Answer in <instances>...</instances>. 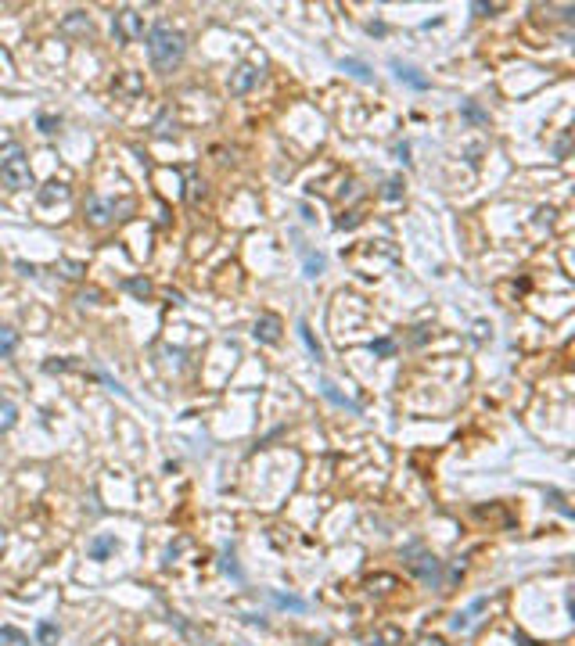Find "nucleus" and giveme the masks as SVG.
I'll use <instances>...</instances> for the list:
<instances>
[{
	"instance_id": "29",
	"label": "nucleus",
	"mask_w": 575,
	"mask_h": 646,
	"mask_svg": "<svg viewBox=\"0 0 575 646\" xmlns=\"http://www.w3.org/2000/svg\"><path fill=\"white\" fill-rule=\"evenodd\" d=\"M367 33H371V36H385V25H381V22H371Z\"/></svg>"
},
{
	"instance_id": "18",
	"label": "nucleus",
	"mask_w": 575,
	"mask_h": 646,
	"mask_svg": "<svg viewBox=\"0 0 575 646\" xmlns=\"http://www.w3.org/2000/svg\"><path fill=\"white\" fill-rule=\"evenodd\" d=\"M324 255H317V252H302V269H306V276L313 281V276H320L324 273Z\"/></svg>"
},
{
	"instance_id": "13",
	"label": "nucleus",
	"mask_w": 575,
	"mask_h": 646,
	"mask_svg": "<svg viewBox=\"0 0 575 646\" xmlns=\"http://www.w3.org/2000/svg\"><path fill=\"white\" fill-rule=\"evenodd\" d=\"M58 639H62V628L54 621H37V642L40 646H58Z\"/></svg>"
},
{
	"instance_id": "8",
	"label": "nucleus",
	"mask_w": 575,
	"mask_h": 646,
	"mask_svg": "<svg viewBox=\"0 0 575 646\" xmlns=\"http://www.w3.org/2000/svg\"><path fill=\"white\" fill-rule=\"evenodd\" d=\"M388 69L396 72V79H399V83H407V86H414V90H428V76H421L414 65H403L399 58H392V61H388Z\"/></svg>"
},
{
	"instance_id": "3",
	"label": "nucleus",
	"mask_w": 575,
	"mask_h": 646,
	"mask_svg": "<svg viewBox=\"0 0 575 646\" xmlns=\"http://www.w3.org/2000/svg\"><path fill=\"white\" fill-rule=\"evenodd\" d=\"M112 36H115V43H133L137 36H144V22H140V15H137L133 8L115 11V15H112Z\"/></svg>"
},
{
	"instance_id": "10",
	"label": "nucleus",
	"mask_w": 575,
	"mask_h": 646,
	"mask_svg": "<svg viewBox=\"0 0 575 646\" xmlns=\"http://www.w3.org/2000/svg\"><path fill=\"white\" fill-rule=\"evenodd\" d=\"M86 553H90V560H108L115 553V535H94L86 542Z\"/></svg>"
},
{
	"instance_id": "26",
	"label": "nucleus",
	"mask_w": 575,
	"mask_h": 646,
	"mask_svg": "<svg viewBox=\"0 0 575 646\" xmlns=\"http://www.w3.org/2000/svg\"><path fill=\"white\" fill-rule=\"evenodd\" d=\"M37 122H40V130H44V133H54V130H58V119H51V115H40Z\"/></svg>"
},
{
	"instance_id": "11",
	"label": "nucleus",
	"mask_w": 575,
	"mask_h": 646,
	"mask_svg": "<svg viewBox=\"0 0 575 646\" xmlns=\"http://www.w3.org/2000/svg\"><path fill=\"white\" fill-rule=\"evenodd\" d=\"M338 69H342V72H349V76H352V79H359V83H374L371 65H367V61H359V58H342V61H338Z\"/></svg>"
},
{
	"instance_id": "31",
	"label": "nucleus",
	"mask_w": 575,
	"mask_h": 646,
	"mask_svg": "<svg viewBox=\"0 0 575 646\" xmlns=\"http://www.w3.org/2000/svg\"><path fill=\"white\" fill-rule=\"evenodd\" d=\"M396 155H399V162H410V159H407V155H410V147H407V144H399V147H396Z\"/></svg>"
},
{
	"instance_id": "16",
	"label": "nucleus",
	"mask_w": 575,
	"mask_h": 646,
	"mask_svg": "<svg viewBox=\"0 0 575 646\" xmlns=\"http://www.w3.org/2000/svg\"><path fill=\"white\" fill-rule=\"evenodd\" d=\"M298 337H302V345H306V349H310V356H313V359L320 363V359H324V349H320V342H317V337L310 334V323H306V320H302V323H298Z\"/></svg>"
},
{
	"instance_id": "7",
	"label": "nucleus",
	"mask_w": 575,
	"mask_h": 646,
	"mask_svg": "<svg viewBox=\"0 0 575 646\" xmlns=\"http://www.w3.org/2000/svg\"><path fill=\"white\" fill-rule=\"evenodd\" d=\"M256 83H259V72L252 65H237L230 72V79H227V90H230V94H249Z\"/></svg>"
},
{
	"instance_id": "15",
	"label": "nucleus",
	"mask_w": 575,
	"mask_h": 646,
	"mask_svg": "<svg viewBox=\"0 0 575 646\" xmlns=\"http://www.w3.org/2000/svg\"><path fill=\"white\" fill-rule=\"evenodd\" d=\"M15 420H18V406L11 403V398H0V435H4V431H11Z\"/></svg>"
},
{
	"instance_id": "23",
	"label": "nucleus",
	"mask_w": 575,
	"mask_h": 646,
	"mask_svg": "<svg viewBox=\"0 0 575 646\" xmlns=\"http://www.w3.org/2000/svg\"><path fill=\"white\" fill-rule=\"evenodd\" d=\"M385 198H388V201H399V198H403V180H399V176H392V180L385 183Z\"/></svg>"
},
{
	"instance_id": "27",
	"label": "nucleus",
	"mask_w": 575,
	"mask_h": 646,
	"mask_svg": "<svg viewBox=\"0 0 575 646\" xmlns=\"http://www.w3.org/2000/svg\"><path fill=\"white\" fill-rule=\"evenodd\" d=\"M62 269H65V276H72V281H76V276H83V266L79 262H62Z\"/></svg>"
},
{
	"instance_id": "4",
	"label": "nucleus",
	"mask_w": 575,
	"mask_h": 646,
	"mask_svg": "<svg viewBox=\"0 0 575 646\" xmlns=\"http://www.w3.org/2000/svg\"><path fill=\"white\" fill-rule=\"evenodd\" d=\"M281 330H284L281 316H274V313H263V316L256 320V327H252V337H256L259 345H277V342H281Z\"/></svg>"
},
{
	"instance_id": "17",
	"label": "nucleus",
	"mask_w": 575,
	"mask_h": 646,
	"mask_svg": "<svg viewBox=\"0 0 575 646\" xmlns=\"http://www.w3.org/2000/svg\"><path fill=\"white\" fill-rule=\"evenodd\" d=\"M15 349H18V330H11V327H0V359L15 356Z\"/></svg>"
},
{
	"instance_id": "12",
	"label": "nucleus",
	"mask_w": 575,
	"mask_h": 646,
	"mask_svg": "<svg viewBox=\"0 0 575 646\" xmlns=\"http://www.w3.org/2000/svg\"><path fill=\"white\" fill-rule=\"evenodd\" d=\"M461 119L471 122V126H486V122H489V112L478 108L475 101H461Z\"/></svg>"
},
{
	"instance_id": "6",
	"label": "nucleus",
	"mask_w": 575,
	"mask_h": 646,
	"mask_svg": "<svg viewBox=\"0 0 575 646\" xmlns=\"http://www.w3.org/2000/svg\"><path fill=\"white\" fill-rule=\"evenodd\" d=\"M86 220L94 223V227H108V223L115 220V201H108V198H90V201H86Z\"/></svg>"
},
{
	"instance_id": "25",
	"label": "nucleus",
	"mask_w": 575,
	"mask_h": 646,
	"mask_svg": "<svg viewBox=\"0 0 575 646\" xmlns=\"http://www.w3.org/2000/svg\"><path fill=\"white\" fill-rule=\"evenodd\" d=\"M65 29H83V33H90V18L72 11V18H65Z\"/></svg>"
},
{
	"instance_id": "28",
	"label": "nucleus",
	"mask_w": 575,
	"mask_h": 646,
	"mask_svg": "<svg viewBox=\"0 0 575 646\" xmlns=\"http://www.w3.org/2000/svg\"><path fill=\"white\" fill-rule=\"evenodd\" d=\"M15 269H18L22 276H33V273H37V266H33V262H25V259H18V262H15Z\"/></svg>"
},
{
	"instance_id": "22",
	"label": "nucleus",
	"mask_w": 575,
	"mask_h": 646,
	"mask_svg": "<svg viewBox=\"0 0 575 646\" xmlns=\"http://www.w3.org/2000/svg\"><path fill=\"white\" fill-rule=\"evenodd\" d=\"M277 607H288V610H306V600H298V596H281V593H274L270 596Z\"/></svg>"
},
{
	"instance_id": "2",
	"label": "nucleus",
	"mask_w": 575,
	"mask_h": 646,
	"mask_svg": "<svg viewBox=\"0 0 575 646\" xmlns=\"http://www.w3.org/2000/svg\"><path fill=\"white\" fill-rule=\"evenodd\" d=\"M0 183H4L8 191H29L33 187V166H29L25 151H11V155L0 162Z\"/></svg>"
},
{
	"instance_id": "19",
	"label": "nucleus",
	"mask_w": 575,
	"mask_h": 646,
	"mask_svg": "<svg viewBox=\"0 0 575 646\" xmlns=\"http://www.w3.org/2000/svg\"><path fill=\"white\" fill-rule=\"evenodd\" d=\"M367 349H371V356H378V359H392V356H396V342H392V337H374Z\"/></svg>"
},
{
	"instance_id": "30",
	"label": "nucleus",
	"mask_w": 575,
	"mask_h": 646,
	"mask_svg": "<svg viewBox=\"0 0 575 646\" xmlns=\"http://www.w3.org/2000/svg\"><path fill=\"white\" fill-rule=\"evenodd\" d=\"M98 298H101L98 291H83V295H79V302H90V305H98Z\"/></svg>"
},
{
	"instance_id": "9",
	"label": "nucleus",
	"mask_w": 575,
	"mask_h": 646,
	"mask_svg": "<svg viewBox=\"0 0 575 646\" xmlns=\"http://www.w3.org/2000/svg\"><path fill=\"white\" fill-rule=\"evenodd\" d=\"M320 395L327 398V403H335L338 410H349V413H359V403H352V398H349V395H342V391H338L335 384H331V381H320Z\"/></svg>"
},
{
	"instance_id": "5",
	"label": "nucleus",
	"mask_w": 575,
	"mask_h": 646,
	"mask_svg": "<svg viewBox=\"0 0 575 646\" xmlns=\"http://www.w3.org/2000/svg\"><path fill=\"white\" fill-rule=\"evenodd\" d=\"M410 571H414L421 581H425V586H432V589L439 586V578H442V574H439V571H442V564L432 557V553H421L417 560H410Z\"/></svg>"
},
{
	"instance_id": "20",
	"label": "nucleus",
	"mask_w": 575,
	"mask_h": 646,
	"mask_svg": "<svg viewBox=\"0 0 575 646\" xmlns=\"http://www.w3.org/2000/svg\"><path fill=\"white\" fill-rule=\"evenodd\" d=\"M123 288H126L130 295H137L140 302L151 295V281H144V276H130V281H123Z\"/></svg>"
},
{
	"instance_id": "1",
	"label": "nucleus",
	"mask_w": 575,
	"mask_h": 646,
	"mask_svg": "<svg viewBox=\"0 0 575 646\" xmlns=\"http://www.w3.org/2000/svg\"><path fill=\"white\" fill-rule=\"evenodd\" d=\"M184 54H187V40L173 25H155L147 33V58L155 72H173L184 61Z\"/></svg>"
},
{
	"instance_id": "21",
	"label": "nucleus",
	"mask_w": 575,
	"mask_h": 646,
	"mask_svg": "<svg viewBox=\"0 0 575 646\" xmlns=\"http://www.w3.org/2000/svg\"><path fill=\"white\" fill-rule=\"evenodd\" d=\"M0 646H29V642H25V635L15 625H4V628H0Z\"/></svg>"
},
{
	"instance_id": "14",
	"label": "nucleus",
	"mask_w": 575,
	"mask_h": 646,
	"mask_svg": "<svg viewBox=\"0 0 575 646\" xmlns=\"http://www.w3.org/2000/svg\"><path fill=\"white\" fill-rule=\"evenodd\" d=\"M69 198V187L65 183H58V180H51L47 187L40 191V205H54V201H65Z\"/></svg>"
},
{
	"instance_id": "24",
	"label": "nucleus",
	"mask_w": 575,
	"mask_h": 646,
	"mask_svg": "<svg viewBox=\"0 0 575 646\" xmlns=\"http://www.w3.org/2000/svg\"><path fill=\"white\" fill-rule=\"evenodd\" d=\"M547 499L554 503V510H557L561 517H571V506L564 503V496H561V492H547Z\"/></svg>"
}]
</instances>
